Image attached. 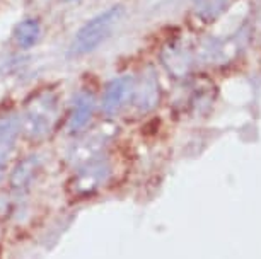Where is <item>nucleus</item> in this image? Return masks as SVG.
Wrapping results in <instances>:
<instances>
[{
  "label": "nucleus",
  "instance_id": "obj_4",
  "mask_svg": "<svg viewBox=\"0 0 261 259\" xmlns=\"http://www.w3.org/2000/svg\"><path fill=\"white\" fill-rule=\"evenodd\" d=\"M110 172H111V167L108 160L105 159L92 160V162H89L86 167H82L77 172L75 179H73V184H72L73 193L89 194L92 191H96L97 188L102 186L108 181Z\"/></svg>",
  "mask_w": 261,
  "mask_h": 259
},
{
  "label": "nucleus",
  "instance_id": "obj_9",
  "mask_svg": "<svg viewBox=\"0 0 261 259\" xmlns=\"http://www.w3.org/2000/svg\"><path fill=\"white\" fill-rule=\"evenodd\" d=\"M41 38V24L38 19H24L14 29V40L21 50H29L38 45Z\"/></svg>",
  "mask_w": 261,
  "mask_h": 259
},
{
  "label": "nucleus",
  "instance_id": "obj_8",
  "mask_svg": "<svg viewBox=\"0 0 261 259\" xmlns=\"http://www.w3.org/2000/svg\"><path fill=\"white\" fill-rule=\"evenodd\" d=\"M162 62L167 67V70L174 73L176 77L185 75L191 67V56L188 50H185L183 46L171 45L162 51Z\"/></svg>",
  "mask_w": 261,
  "mask_h": 259
},
{
  "label": "nucleus",
  "instance_id": "obj_2",
  "mask_svg": "<svg viewBox=\"0 0 261 259\" xmlns=\"http://www.w3.org/2000/svg\"><path fill=\"white\" fill-rule=\"evenodd\" d=\"M57 121V99L51 92L38 96L26 111L24 130L31 138H43L51 131Z\"/></svg>",
  "mask_w": 261,
  "mask_h": 259
},
{
  "label": "nucleus",
  "instance_id": "obj_6",
  "mask_svg": "<svg viewBox=\"0 0 261 259\" xmlns=\"http://www.w3.org/2000/svg\"><path fill=\"white\" fill-rule=\"evenodd\" d=\"M134 102L142 113H147L157 106V102H159V82L152 72H149L142 79V84L139 87L135 85Z\"/></svg>",
  "mask_w": 261,
  "mask_h": 259
},
{
  "label": "nucleus",
  "instance_id": "obj_10",
  "mask_svg": "<svg viewBox=\"0 0 261 259\" xmlns=\"http://www.w3.org/2000/svg\"><path fill=\"white\" fill-rule=\"evenodd\" d=\"M38 165H39L38 157H34V155H31V157H28V159H24L22 162H19L17 167L14 169L12 178H11L14 186H17V188L26 186V184L29 183V179H31L33 176H34V172H36Z\"/></svg>",
  "mask_w": 261,
  "mask_h": 259
},
{
  "label": "nucleus",
  "instance_id": "obj_5",
  "mask_svg": "<svg viewBox=\"0 0 261 259\" xmlns=\"http://www.w3.org/2000/svg\"><path fill=\"white\" fill-rule=\"evenodd\" d=\"M96 111V97L91 92H79L73 99V107L70 113V120H68V131L70 133H77V131L84 130L87 123L92 120Z\"/></svg>",
  "mask_w": 261,
  "mask_h": 259
},
{
  "label": "nucleus",
  "instance_id": "obj_1",
  "mask_svg": "<svg viewBox=\"0 0 261 259\" xmlns=\"http://www.w3.org/2000/svg\"><path fill=\"white\" fill-rule=\"evenodd\" d=\"M123 12L125 11H123L121 6H113L106 9L105 12L94 16L91 21H87L73 36L70 46H68V55L84 56L87 53L97 50L101 43H105L110 38L113 27L123 17Z\"/></svg>",
  "mask_w": 261,
  "mask_h": 259
},
{
  "label": "nucleus",
  "instance_id": "obj_3",
  "mask_svg": "<svg viewBox=\"0 0 261 259\" xmlns=\"http://www.w3.org/2000/svg\"><path fill=\"white\" fill-rule=\"evenodd\" d=\"M135 79L132 75H121L108 84L102 94V113L106 116H116L130 104L135 94Z\"/></svg>",
  "mask_w": 261,
  "mask_h": 259
},
{
  "label": "nucleus",
  "instance_id": "obj_11",
  "mask_svg": "<svg viewBox=\"0 0 261 259\" xmlns=\"http://www.w3.org/2000/svg\"><path fill=\"white\" fill-rule=\"evenodd\" d=\"M4 167H6V162H0V179H2V176H4Z\"/></svg>",
  "mask_w": 261,
  "mask_h": 259
},
{
  "label": "nucleus",
  "instance_id": "obj_7",
  "mask_svg": "<svg viewBox=\"0 0 261 259\" xmlns=\"http://www.w3.org/2000/svg\"><path fill=\"white\" fill-rule=\"evenodd\" d=\"M19 131H21V121L17 116L9 114L0 118V162H6L7 155L12 152Z\"/></svg>",
  "mask_w": 261,
  "mask_h": 259
}]
</instances>
